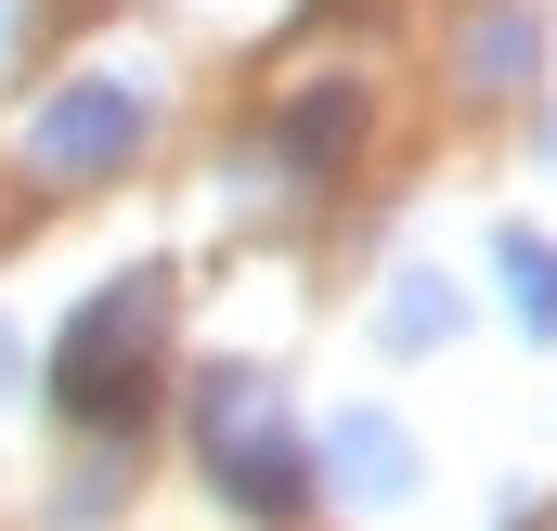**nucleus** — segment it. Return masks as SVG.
I'll return each instance as SVG.
<instances>
[{
	"mask_svg": "<svg viewBox=\"0 0 557 531\" xmlns=\"http://www.w3.org/2000/svg\"><path fill=\"white\" fill-rule=\"evenodd\" d=\"M156 337H169V272H117V285L65 324V350H52V402H65L78 428H131L143 390H156Z\"/></svg>",
	"mask_w": 557,
	"mask_h": 531,
	"instance_id": "f257e3e1",
	"label": "nucleus"
},
{
	"mask_svg": "<svg viewBox=\"0 0 557 531\" xmlns=\"http://www.w3.org/2000/svg\"><path fill=\"white\" fill-rule=\"evenodd\" d=\"M195 441H208V480H221L247 519H298V506H311V454H298V428H285L273 376L221 363V376L195 390Z\"/></svg>",
	"mask_w": 557,
	"mask_h": 531,
	"instance_id": "f03ea898",
	"label": "nucleus"
},
{
	"mask_svg": "<svg viewBox=\"0 0 557 531\" xmlns=\"http://www.w3.org/2000/svg\"><path fill=\"white\" fill-rule=\"evenodd\" d=\"M143 131H156L143 78H65V91L26 118V169H39V182H104V169L143 156Z\"/></svg>",
	"mask_w": 557,
	"mask_h": 531,
	"instance_id": "7ed1b4c3",
	"label": "nucleus"
},
{
	"mask_svg": "<svg viewBox=\"0 0 557 531\" xmlns=\"http://www.w3.org/2000/svg\"><path fill=\"white\" fill-rule=\"evenodd\" d=\"M324 480H337L350 506H403V493H416V441H403V415L350 402V415L324 428Z\"/></svg>",
	"mask_w": 557,
	"mask_h": 531,
	"instance_id": "20e7f679",
	"label": "nucleus"
},
{
	"mask_svg": "<svg viewBox=\"0 0 557 531\" xmlns=\"http://www.w3.org/2000/svg\"><path fill=\"white\" fill-rule=\"evenodd\" d=\"M493 272H506V311H519V337L545 350V337H557V234L506 221V234H493Z\"/></svg>",
	"mask_w": 557,
	"mask_h": 531,
	"instance_id": "39448f33",
	"label": "nucleus"
},
{
	"mask_svg": "<svg viewBox=\"0 0 557 531\" xmlns=\"http://www.w3.org/2000/svg\"><path fill=\"white\" fill-rule=\"evenodd\" d=\"M454 78H467V91H519V78H532V13H519V0H506V13H467Z\"/></svg>",
	"mask_w": 557,
	"mask_h": 531,
	"instance_id": "423d86ee",
	"label": "nucleus"
},
{
	"mask_svg": "<svg viewBox=\"0 0 557 531\" xmlns=\"http://www.w3.org/2000/svg\"><path fill=\"white\" fill-rule=\"evenodd\" d=\"M454 324H467V311H454L441 272H389V298H376V337H389V350H441Z\"/></svg>",
	"mask_w": 557,
	"mask_h": 531,
	"instance_id": "0eeeda50",
	"label": "nucleus"
},
{
	"mask_svg": "<svg viewBox=\"0 0 557 531\" xmlns=\"http://www.w3.org/2000/svg\"><path fill=\"white\" fill-rule=\"evenodd\" d=\"M350 131H363V91H311V104L285 118V156L324 169V156H350Z\"/></svg>",
	"mask_w": 557,
	"mask_h": 531,
	"instance_id": "6e6552de",
	"label": "nucleus"
},
{
	"mask_svg": "<svg viewBox=\"0 0 557 531\" xmlns=\"http://www.w3.org/2000/svg\"><path fill=\"white\" fill-rule=\"evenodd\" d=\"M91 519H117V467H78L65 480V531H91Z\"/></svg>",
	"mask_w": 557,
	"mask_h": 531,
	"instance_id": "1a4fd4ad",
	"label": "nucleus"
},
{
	"mask_svg": "<svg viewBox=\"0 0 557 531\" xmlns=\"http://www.w3.org/2000/svg\"><path fill=\"white\" fill-rule=\"evenodd\" d=\"M13 376H26V363H13V324H0V402H13Z\"/></svg>",
	"mask_w": 557,
	"mask_h": 531,
	"instance_id": "9d476101",
	"label": "nucleus"
},
{
	"mask_svg": "<svg viewBox=\"0 0 557 531\" xmlns=\"http://www.w3.org/2000/svg\"><path fill=\"white\" fill-rule=\"evenodd\" d=\"M545 156H557V118H545Z\"/></svg>",
	"mask_w": 557,
	"mask_h": 531,
	"instance_id": "9b49d317",
	"label": "nucleus"
},
{
	"mask_svg": "<svg viewBox=\"0 0 557 531\" xmlns=\"http://www.w3.org/2000/svg\"><path fill=\"white\" fill-rule=\"evenodd\" d=\"M0 26H13V0H0Z\"/></svg>",
	"mask_w": 557,
	"mask_h": 531,
	"instance_id": "f8f14e48",
	"label": "nucleus"
}]
</instances>
